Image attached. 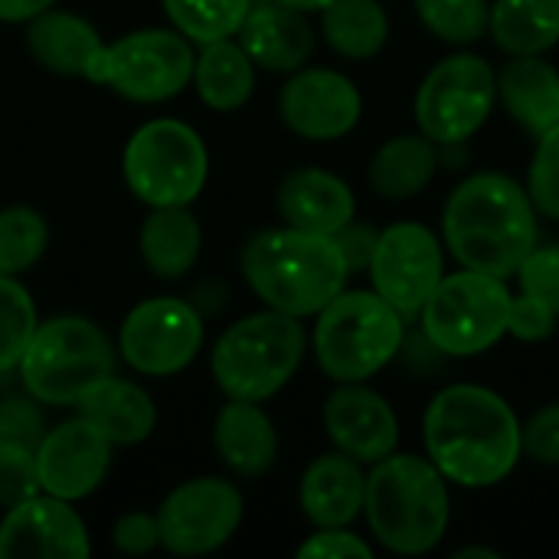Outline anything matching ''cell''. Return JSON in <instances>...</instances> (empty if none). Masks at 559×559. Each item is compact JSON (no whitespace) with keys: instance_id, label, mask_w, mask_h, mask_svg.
<instances>
[{"instance_id":"1","label":"cell","mask_w":559,"mask_h":559,"mask_svg":"<svg viewBox=\"0 0 559 559\" xmlns=\"http://www.w3.org/2000/svg\"><path fill=\"white\" fill-rule=\"evenodd\" d=\"M521 426L524 423L501 393L478 383H452L426 406V459L455 488H495L524 455Z\"/></svg>"},{"instance_id":"2","label":"cell","mask_w":559,"mask_h":559,"mask_svg":"<svg viewBox=\"0 0 559 559\" xmlns=\"http://www.w3.org/2000/svg\"><path fill=\"white\" fill-rule=\"evenodd\" d=\"M537 206L498 170L465 177L442 210V246L462 269L511 278L537 246Z\"/></svg>"},{"instance_id":"3","label":"cell","mask_w":559,"mask_h":559,"mask_svg":"<svg viewBox=\"0 0 559 559\" xmlns=\"http://www.w3.org/2000/svg\"><path fill=\"white\" fill-rule=\"evenodd\" d=\"M239 269L265 308L301 321L324 311L350 278L347 259L334 236L305 233L295 226L249 236L239 255Z\"/></svg>"},{"instance_id":"4","label":"cell","mask_w":559,"mask_h":559,"mask_svg":"<svg viewBox=\"0 0 559 559\" xmlns=\"http://www.w3.org/2000/svg\"><path fill=\"white\" fill-rule=\"evenodd\" d=\"M364 518L383 550L423 557L436 550L449 531V481L426 455L393 452L367 472Z\"/></svg>"},{"instance_id":"5","label":"cell","mask_w":559,"mask_h":559,"mask_svg":"<svg viewBox=\"0 0 559 559\" xmlns=\"http://www.w3.org/2000/svg\"><path fill=\"white\" fill-rule=\"evenodd\" d=\"M308 344L311 337L301 318L265 308L239 318L216 337L210 373L226 400L265 403L292 383L305 364Z\"/></svg>"},{"instance_id":"6","label":"cell","mask_w":559,"mask_h":559,"mask_svg":"<svg viewBox=\"0 0 559 559\" xmlns=\"http://www.w3.org/2000/svg\"><path fill=\"white\" fill-rule=\"evenodd\" d=\"M403 341L406 318L373 288H344L314 314L311 350L334 383H367L403 350Z\"/></svg>"},{"instance_id":"7","label":"cell","mask_w":559,"mask_h":559,"mask_svg":"<svg viewBox=\"0 0 559 559\" xmlns=\"http://www.w3.org/2000/svg\"><path fill=\"white\" fill-rule=\"evenodd\" d=\"M23 393L52 409H75L79 396L115 373V347L108 334L82 314H56L39 321L16 367Z\"/></svg>"},{"instance_id":"8","label":"cell","mask_w":559,"mask_h":559,"mask_svg":"<svg viewBox=\"0 0 559 559\" xmlns=\"http://www.w3.org/2000/svg\"><path fill=\"white\" fill-rule=\"evenodd\" d=\"M511 311L514 292L508 278L462 269L439 282L419 324L429 347L442 357H478L511 334Z\"/></svg>"},{"instance_id":"9","label":"cell","mask_w":559,"mask_h":559,"mask_svg":"<svg viewBox=\"0 0 559 559\" xmlns=\"http://www.w3.org/2000/svg\"><path fill=\"white\" fill-rule=\"evenodd\" d=\"M128 190L154 206H190L210 177V151L200 131L180 118H151L124 144Z\"/></svg>"},{"instance_id":"10","label":"cell","mask_w":559,"mask_h":559,"mask_svg":"<svg viewBox=\"0 0 559 559\" xmlns=\"http://www.w3.org/2000/svg\"><path fill=\"white\" fill-rule=\"evenodd\" d=\"M193 43L180 29L144 26L105 43L88 82L105 85L134 105H160L193 82Z\"/></svg>"},{"instance_id":"11","label":"cell","mask_w":559,"mask_h":559,"mask_svg":"<svg viewBox=\"0 0 559 559\" xmlns=\"http://www.w3.org/2000/svg\"><path fill=\"white\" fill-rule=\"evenodd\" d=\"M498 105V72L478 52L439 59L416 88V124L439 147H462Z\"/></svg>"},{"instance_id":"12","label":"cell","mask_w":559,"mask_h":559,"mask_svg":"<svg viewBox=\"0 0 559 559\" xmlns=\"http://www.w3.org/2000/svg\"><path fill=\"white\" fill-rule=\"evenodd\" d=\"M206 324L197 305L157 295L138 301L118 331L121 360L141 377H177L183 373L203 350Z\"/></svg>"},{"instance_id":"13","label":"cell","mask_w":559,"mask_h":559,"mask_svg":"<svg viewBox=\"0 0 559 559\" xmlns=\"http://www.w3.org/2000/svg\"><path fill=\"white\" fill-rule=\"evenodd\" d=\"M242 495L226 478H190L157 508L160 547L174 557H206L223 550L242 524Z\"/></svg>"},{"instance_id":"14","label":"cell","mask_w":559,"mask_h":559,"mask_svg":"<svg viewBox=\"0 0 559 559\" xmlns=\"http://www.w3.org/2000/svg\"><path fill=\"white\" fill-rule=\"evenodd\" d=\"M370 285L380 298H386L406 321L419 318L426 301L436 295L445 278V252L442 239L413 219L393 223L380 229L377 252L370 259Z\"/></svg>"},{"instance_id":"15","label":"cell","mask_w":559,"mask_h":559,"mask_svg":"<svg viewBox=\"0 0 559 559\" xmlns=\"http://www.w3.org/2000/svg\"><path fill=\"white\" fill-rule=\"evenodd\" d=\"M278 115L305 141H341L357 128L364 98L344 72L301 66L278 92Z\"/></svg>"},{"instance_id":"16","label":"cell","mask_w":559,"mask_h":559,"mask_svg":"<svg viewBox=\"0 0 559 559\" xmlns=\"http://www.w3.org/2000/svg\"><path fill=\"white\" fill-rule=\"evenodd\" d=\"M111 449L115 445L95 426H88L79 413L46 429L43 442L36 445L43 491L72 504L95 495L108 478Z\"/></svg>"},{"instance_id":"17","label":"cell","mask_w":559,"mask_h":559,"mask_svg":"<svg viewBox=\"0 0 559 559\" xmlns=\"http://www.w3.org/2000/svg\"><path fill=\"white\" fill-rule=\"evenodd\" d=\"M92 544L72 501L36 495L7 508L0 521V559H88Z\"/></svg>"},{"instance_id":"18","label":"cell","mask_w":559,"mask_h":559,"mask_svg":"<svg viewBox=\"0 0 559 559\" xmlns=\"http://www.w3.org/2000/svg\"><path fill=\"white\" fill-rule=\"evenodd\" d=\"M324 429L337 452L367 468L400 452V419L386 396L367 383H337L324 403Z\"/></svg>"},{"instance_id":"19","label":"cell","mask_w":559,"mask_h":559,"mask_svg":"<svg viewBox=\"0 0 559 559\" xmlns=\"http://www.w3.org/2000/svg\"><path fill=\"white\" fill-rule=\"evenodd\" d=\"M275 206L285 226L321 236H337L347 223L357 219L354 190L324 167H298L285 174L275 193Z\"/></svg>"},{"instance_id":"20","label":"cell","mask_w":559,"mask_h":559,"mask_svg":"<svg viewBox=\"0 0 559 559\" xmlns=\"http://www.w3.org/2000/svg\"><path fill=\"white\" fill-rule=\"evenodd\" d=\"M236 39L259 69L292 75L314 56V29L308 13L282 7L275 0H255L242 20Z\"/></svg>"},{"instance_id":"21","label":"cell","mask_w":559,"mask_h":559,"mask_svg":"<svg viewBox=\"0 0 559 559\" xmlns=\"http://www.w3.org/2000/svg\"><path fill=\"white\" fill-rule=\"evenodd\" d=\"M367 472L344 452L318 455L298 485V504L311 527H350L364 514Z\"/></svg>"},{"instance_id":"22","label":"cell","mask_w":559,"mask_h":559,"mask_svg":"<svg viewBox=\"0 0 559 559\" xmlns=\"http://www.w3.org/2000/svg\"><path fill=\"white\" fill-rule=\"evenodd\" d=\"M213 445L239 478H262L278 462V429L262 403L229 400L213 419Z\"/></svg>"},{"instance_id":"23","label":"cell","mask_w":559,"mask_h":559,"mask_svg":"<svg viewBox=\"0 0 559 559\" xmlns=\"http://www.w3.org/2000/svg\"><path fill=\"white\" fill-rule=\"evenodd\" d=\"M75 413L95 426L111 445H141L157 429V406L144 386L124 377H105L92 383L79 403Z\"/></svg>"},{"instance_id":"24","label":"cell","mask_w":559,"mask_h":559,"mask_svg":"<svg viewBox=\"0 0 559 559\" xmlns=\"http://www.w3.org/2000/svg\"><path fill=\"white\" fill-rule=\"evenodd\" d=\"M498 102L534 138L559 124V69L547 56H508L498 72Z\"/></svg>"},{"instance_id":"25","label":"cell","mask_w":559,"mask_h":559,"mask_svg":"<svg viewBox=\"0 0 559 559\" xmlns=\"http://www.w3.org/2000/svg\"><path fill=\"white\" fill-rule=\"evenodd\" d=\"M26 49L43 69L56 75L88 79L98 52L105 49V39L85 16L49 7L26 23Z\"/></svg>"},{"instance_id":"26","label":"cell","mask_w":559,"mask_h":559,"mask_svg":"<svg viewBox=\"0 0 559 559\" xmlns=\"http://www.w3.org/2000/svg\"><path fill=\"white\" fill-rule=\"evenodd\" d=\"M141 259L157 278H183L203 249V229L190 206H154L141 223Z\"/></svg>"},{"instance_id":"27","label":"cell","mask_w":559,"mask_h":559,"mask_svg":"<svg viewBox=\"0 0 559 559\" xmlns=\"http://www.w3.org/2000/svg\"><path fill=\"white\" fill-rule=\"evenodd\" d=\"M255 62L236 36L203 43L193 66V88L213 111H236L255 92Z\"/></svg>"},{"instance_id":"28","label":"cell","mask_w":559,"mask_h":559,"mask_svg":"<svg viewBox=\"0 0 559 559\" xmlns=\"http://www.w3.org/2000/svg\"><path fill=\"white\" fill-rule=\"evenodd\" d=\"M439 170V144L416 134H396L380 144L370 160V187L383 200H413L419 197Z\"/></svg>"},{"instance_id":"29","label":"cell","mask_w":559,"mask_h":559,"mask_svg":"<svg viewBox=\"0 0 559 559\" xmlns=\"http://www.w3.org/2000/svg\"><path fill=\"white\" fill-rule=\"evenodd\" d=\"M488 33L508 56H544L559 43V0H495Z\"/></svg>"},{"instance_id":"30","label":"cell","mask_w":559,"mask_h":559,"mask_svg":"<svg viewBox=\"0 0 559 559\" xmlns=\"http://www.w3.org/2000/svg\"><path fill=\"white\" fill-rule=\"evenodd\" d=\"M321 33L344 59H373L390 39V16L380 0H331L321 10Z\"/></svg>"},{"instance_id":"31","label":"cell","mask_w":559,"mask_h":559,"mask_svg":"<svg viewBox=\"0 0 559 559\" xmlns=\"http://www.w3.org/2000/svg\"><path fill=\"white\" fill-rule=\"evenodd\" d=\"M255 0H160L174 29L190 43H213L236 36Z\"/></svg>"},{"instance_id":"32","label":"cell","mask_w":559,"mask_h":559,"mask_svg":"<svg viewBox=\"0 0 559 559\" xmlns=\"http://www.w3.org/2000/svg\"><path fill=\"white\" fill-rule=\"evenodd\" d=\"M49 249V223L33 206L0 210V275H23Z\"/></svg>"},{"instance_id":"33","label":"cell","mask_w":559,"mask_h":559,"mask_svg":"<svg viewBox=\"0 0 559 559\" xmlns=\"http://www.w3.org/2000/svg\"><path fill=\"white\" fill-rule=\"evenodd\" d=\"M36 324V305L20 275H0V377L16 373Z\"/></svg>"},{"instance_id":"34","label":"cell","mask_w":559,"mask_h":559,"mask_svg":"<svg viewBox=\"0 0 559 559\" xmlns=\"http://www.w3.org/2000/svg\"><path fill=\"white\" fill-rule=\"evenodd\" d=\"M419 23L452 46L478 43L491 26L488 0H413Z\"/></svg>"},{"instance_id":"35","label":"cell","mask_w":559,"mask_h":559,"mask_svg":"<svg viewBox=\"0 0 559 559\" xmlns=\"http://www.w3.org/2000/svg\"><path fill=\"white\" fill-rule=\"evenodd\" d=\"M527 193L540 216L559 223V124L537 138L527 167Z\"/></svg>"},{"instance_id":"36","label":"cell","mask_w":559,"mask_h":559,"mask_svg":"<svg viewBox=\"0 0 559 559\" xmlns=\"http://www.w3.org/2000/svg\"><path fill=\"white\" fill-rule=\"evenodd\" d=\"M36 495H43L36 449L0 442V504L13 508Z\"/></svg>"},{"instance_id":"37","label":"cell","mask_w":559,"mask_h":559,"mask_svg":"<svg viewBox=\"0 0 559 559\" xmlns=\"http://www.w3.org/2000/svg\"><path fill=\"white\" fill-rule=\"evenodd\" d=\"M514 275L524 298L544 305L559 318V246H534Z\"/></svg>"},{"instance_id":"38","label":"cell","mask_w":559,"mask_h":559,"mask_svg":"<svg viewBox=\"0 0 559 559\" xmlns=\"http://www.w3.org/2000/svg\"><path fill=\"white\" fill-rule=\"evenodd\" d=\"M39 406L43 403H36L29 393L26 396H7L0 403V442L36 449L46 436V419H43Z\"/></svg>"},{"instance_id":"39","label":"cell","mask_w":559,"mask_h":559,"mask_svg":"<svg viewBox=\"0 0 559 559\" xmlns=\"http://www.w3.org/2000/svg\"><path fill=\"white\" fill-rule=\"evenodd\" d=\"M521 436H524V455L527 459L559 468V400L540 406L521 426Z\"/></svg>"},{"instance_id":"40","label":"cell","mask_w":559,"mask_h":559,"mask_svg":"<svg viewBox=\"0 0 559 559\" xmlns=\"http://www.w3.org/2000/svg\"><path fill=\"white\" fill-rule=\"evenodd\" d=\"M111 544L124 557H144V554H151L154 547H160L157 514H147V511L121 514L118 524H115V531H111Z\"/></svg>"},{"instance_id":"41","label":"cell","mask_w":559,"mask_h":559,"mask_svg":"<svg viewBox=\"0 0 559 559\" xmlns=\"http://www.w3.org/2000/svg\"><path fill=\"white\" fill-rule=\"evenodd\" d=\"M298 557H373V547L350 527H314V534L298 547Z\"/></svg>"},{"instance_id":"42","label":"cell","mask_w":559,"mask_h":559,"mask_svg":"<svg viewBox=\"0 0 559 559\" xmlns=\"http://www.w3.org/2000/svg\"><path fill=\"white\" fill-rule=\"evenodd\" d=\"M554 328H557V314H554V311H547L544 305H537V301H531V298H524V295H514L511 337L534 344V341L550 337V334H554Z\"/></svg>"},{"instance_id":"43","label":"cell","mask_w":559,"mask_h":559,"mask_svg":"<svg viewBox=\"0 0 559 559\" xmlns=\"http://www.w3.org/2000/svg\"><path fill=\"white\" fill-rule=\"evenodd\" d=\"M337 246H341V252H344V259H347V269H350V275L354 272H367L370 269V259H373V252H377V239H380V233L373 229V226H367V223H347L337 236Z\"/></svg>"},{"instance_id":"44","label":"cell","mask_w":559,"mask_h":559,"mask_svg":"<svg viewBox=\"0 0 559 559\" xmlns=\"http://www.w3.org/2000/svg\"><path fill=\"white\" fill-rule=\"evenodd\" d=\"M56 0H0V23H29Z\"/></svg>"},{"instance_id":"45","label":"cell","mask_w":559,"mask_h":559,"mask_svg":"<svg viewBox=\"0 0 559 559\" xmlns=\"http://www.w3.org/2000/svg\"><path fill=\"white\" fill-rule=\"evenodd\" d=\"M282 7H292V10H301V13H321L331 0H275Z\"/></svg>"},{"instance_id":"46","label":"cell","mask_w":559,"mask_h":559,"mask_svg":"<svg viewBox=\"0 0 559 559\" xmlns=\"http://www.w3.org/2000/svg\"><path fill=\"white\" fill-rule=\"evenodd\" d=\"M498 559V550H488V547H465V550H455L452 559Z\"/></svg>"}]
</instances>
